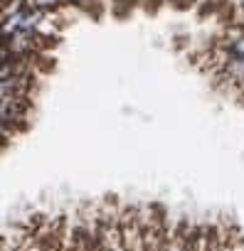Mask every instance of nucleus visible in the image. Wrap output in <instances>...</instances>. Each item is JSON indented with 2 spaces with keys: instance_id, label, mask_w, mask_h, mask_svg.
Listing matches in <instances>:
<instances>
[{
  "instance_id": "f257e3e1",
  "label": "nucleus",
  "mask_w": 244,
  "mask_h": 251,
  "mask_svg": "<svg viewBox=\"0 0 244 251\" xmlns=\"http://www.w3.org/2000/svg\"><path fill=\"white\" fill-rule=\"evenodd\" d=\"M99 251H126L124 229H121V207H99Z\"/></svg>"
},
{
  "instance_id": "f03ea898",
  "label": "nucleus",
  "mask_w": 244,
  "mask_h": 251,
  "mask_svg": "<svg viewBox=\"0 0 244 251\" xmlns=\"http://www.w3.org/2000/svg\"><path fill=\"white\" fill-rule=\"evenodd\" d=\"M27 3L32 5V8H37V10H42V13H54V10H62L64 5H69V0H27Z\"/></svg>"
}]
</instances>
